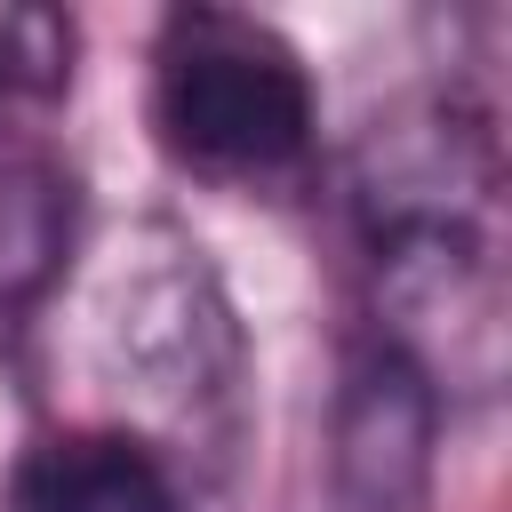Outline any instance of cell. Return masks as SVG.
Instances as JSON below:
<instances>
[{"label":"cell","instance_id":"obj_6","mask_svg":"<svg viewBox=\"0 0 512 512\" xmlns=\"http://www.w3.org/2000/svg\"><path fill=\"white\" fill-rule=\"evenodd\" d=\"M72 80V24L56 8H0V128L24 104L64 96Z\"/></svg>","mask_w":512,"mask_h":512},{"label":"cell","instance_id":"obj_2","mask_svg":"<svg viewBox=\"0 0 512 512\" xmlns=\"http://www.w3.org/2000/svg\"><path fill=\"white\" fill-rule=\"evenodd\" d=\"M152 136L208 184H296L320 136V88L296 40L248 8H168L152 40Z\"/></svg>","mask_w":512,"mask_h":512},{"label":"cell","instance_id":"obj_1","mask_svg":"<svg viewBox=\"0 0 512 512\" xmlns=\"http://www.w3.org/2000/svg\"><path fill=\"white\" fill-rule=\"evenodd\" d=\"M80 344L96 384L112 392V424L160 448L184 480V464H224L240 440L248 400V336L232 320V296L200 240L184 224H128L88 296H80Z\"/></svg>","mask_w":512,"mask_h":512},{"label":"cell","instance_id":"obj_5","mask_svg":"<svg viewBox=\"0 0 512 512\" xmlns=\"http://www.w3.org/2000/svg\"><path fill=\"white\" fill-rule=\"evenodd\" d=\"M72 160L40 128H0V320L40 304L72 256Z\"/></svg>","mask_w":512,"mask_h":512},{"label":"cell","instance_id":"obj_3","mask_svg":"<svg viewBox=\"0 0 512 512\" xmlns=\"http://www.w3.org/2000/svg\"><path fill=\"white\" fill-rule=\"evenodd\" d=\"M440 400L384 344H352L328 408V504L336 512H424L432 504Z\"/></svg>","mask_w":512,"mask_h":512},{"label":"cell","instance_id":"obj_4","mask_svg":"<svg viewBox=\"0 0 512 512\" xmlns=\"http://www.w3.org/2000/svg\"><path fill=\"white\" fill-rule=\"evenodd\" d=\"M0 512H184V480L136 432L72 424V432H40L16 456Z\"/></svg>","mask_w":512,"mask_h":512}]
</instances>
